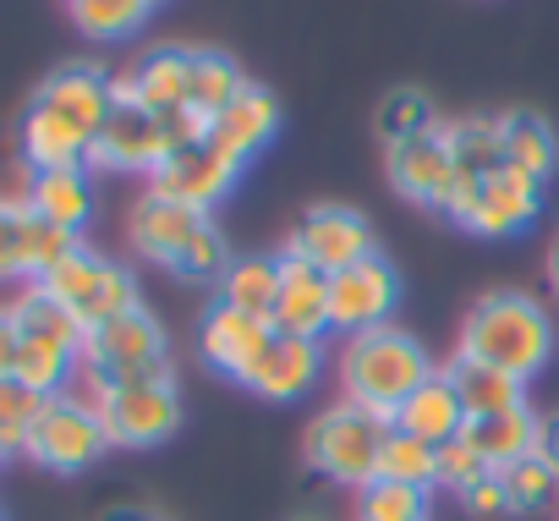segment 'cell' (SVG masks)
<instances>
[{
    "instance_id": "obj_33",
    "label": "cell",
    "mask_w": 559,
    "mask_h": 521,
    "mask_svg": "<svg viewBox=\"0 0 559 521\" xmlns=\"http://www.w3.org/2000/svg\"><path fill=\"white\" fill-rule=\"evenodd\" d=\"M50 395L17 384V379H0V455H12V450H28V434L39 423Z\"/></svg>"
},
{
    "instance_id": "obj_4",
    "label": "cell",
    "mask_w": 559,
    "mask_h": 521,
    "mask_svg": "<svg viewBox=\"0 0 559 521\" xmlns=\"http://www.w3.org/2000/svg\"><path fill=\"white\" fill-rule=\"evenodd\" d=\"M83 363H88L94 390H105V384H159V379H170L165 330H159V319L143 313V308H132V313H121V319L88 330Z\"/></svg>"
},
{
    "instance_id": "obj_24",
    "label": "cell",
    "mask_w": 559,
    "mask_h": 521,
    "mask_svg": "<svg viewBox=\"0 0 559 521\" xmlns=\"http://www.w3.org/2000/svg\"><path fill=\"white\" fill-rule=\"evenodd\" d=\"M537 434H543V423H537L526 406L499 412V417H472V423H466V439L477 445V455H483L493 472H504V466L537 455Z\"/></svg>"
},
{
    "instance_id": "obj_20",
    "label": "cell",
    "mask_w": 559,
    "mask_h": 521,
    "mask_svg": "<svg viewBox=\"0 0 559 521\" xmlns=\"http://www.w3.org/2000/svg\"><path fill=\"white\" fill-rule=\"evenodd\" d=\"M395 428L412 434V439H428V445L439 450V445H450L455 434H466V406H461L455 384H450L444 374H433V379H423V384L401 401Z\"/></svg>"
},
{
    "instance_id": "obj_38",
    "label": "cell",
    "mask_w": 559,
    "mask_h": 521,
    "mask_svg": "<svg viewBox=\"0 0 559 521\" xmlns=\"http://www.w3.org/2000/svg\"><path fill=\"white\" fill-rule=\"evenodd\" d=\"M23 241H28V203H0V281L28 275Z\"/></svg>"
},
{
    "instance_id": "obj_42",
    "label": "cell",
    "mask_w": 559,
    "mask_h": 521,
    "mask_svg": "<svg viewBox=\"0 0 559 521\" xmlns=\"http://www.w3.org/2000/svg\"><path fill=\"white\" fill-rule=\"evenodd\" d=\"M99 521H154L148 510H132V505H116V510H105Z\"/></svg>"
},
{
    "instance_id": "obj_28",
    "label": "cell",
    "mask_w": 559,
    "mask_h": 521,
    "mask_svg": "<svg viewBox=\"0 0 559 521\" xmlns=\"http://www.w3.org/2000/svg\"><path fill=\"white\" fill-rule=\"evenodd\" d=\"M499 127H504V159L515 170H526L532 181H548L554 165H559L554 127L543 116H532V110H510V116H499Z\"/></svg>"
},
{
    "instance_id": "obj_43",
    "label": "cell",
    "mask_w": 559,
    "mask_h": 521,
    "mask_svg": "<svg viewBox=\"0 0 559 521\" xmlns=\"http://www.w3.org/2000/svg\"><path fill=\"white\" fill-rule=\"evenodd\" d=\"M548 286L559 292V236H554V247H548Z\"/></svg>"
},
{
    "instance_id": "obj_13",
    "label": "cell",
    "mask_w": 559,
    "mask_h": 521,
    "mask_svg": "<svg viewBox=\"0 0 559 521\" xmlns=\"http://www.w3.org/2000/svg\"><path fill=\"white\" fill-rule=\"evenodd\" d=\"M292 252L308 258V264H319L324 275H341V270L362 264V258H373V225H368L357 209L324 203V209H313V214L297 225Z\"/></svg>"
},
{
    "instance_id": "obj_6",
    "label": "cell",
    "mask_w": 559,
    "mask_h": 521,
    "mask_svg": "<svg viewBox=\"0 0 559 521\" xmlns=\"http://www.w3.org/2000/svg\"><path fill=\"white\" fill-rule=\"evenodd\" d=\"M39 292H50L61 308H72V313L83 319V330H99V324H110V319L143 308V303H138V281H132L121 264H110V258L88 252V247H78L67 264H56V270L39 281Z\"/></svg>"
},
{
    "instance_id": "obj_41",
    "label": "cell",
    "mask_w": 559,
    "mask_h": 521,
    "mask_svg": "<svg viewBox=\"0 0 559 521\" xmlns=\"http://www.w3.org/2000/svg\"><path fill=\"white\" fill-rule=\"evenodd\" d=\"M537 455H548V461L559 466V412L543 423V434H537Z\"/></svg>"
},
{
    "instance_id": "obj_12",
    "label": "cell",
    "mask_w": 559,
    "mask_h": 521,
    "mask_svg": "<svg viewBox=\"0 0 559 521\" xmlns=\"http://www.w3.org/2000/svg\"><path fill=\"white\" fill-rule=\"evenodd\" d=\"M401 297V281L390 270V258H362V264L330 275V330H346V335H368L390 319Z\"/></svg>"
},
{
    "instance_id": "obj_19",
    "label": "cell",
    "mask_w": 559,
    "mask_h": 521,
    "mask_svg": "<svg viewBox=\"0 0 559 521\" xmlns=\"http://www.w3.org/2000/svg\"><path fill=\"white\" fill-rule=\"evenodd\" d=\"M198 225H203L198 209L148 192V198H138V209H132V247H138L143 258H154V264H176L181 247L198 236Z\"/></svg>"
},
{
    "instance_id": "obj_32",
    "label": "cell",
    "mask_w": 559,
    "mask_h": 521,
    "mask_svg": "<svg viewBox=\"0 0 559 521\" xmlns=\"http://www.w3.org/2000/svg\"><path fill=\"white\" fill-rule=\"evenodd\" d=\"M154 12V0H72V23L88 39H121Z\"/></svg>"
},
{
    "instance_id": "obj_40",
    "label": "cell",
    "mask_w": 559,
    "mask_h": 521,
    "mask_svg": "<svg viewBox=\"0 0 559 521\" xmlns=\"http://www.w3.org/2000/svg\"><path fill=\"white\" fill-rule=\"evenodd\" d=\"M17 352H23V335H17L12 313H0V379H12V368H17Z\"/></svg>"
},
{
    "instance_id": "obj_10",
    "label": "cell",
    "mask_w": 559,
    "mask_h": 521,
    "mask_svg": "<svg viewBox=\"0 0 559 521\" xmlns=\"http://www.w3.org/2000/svg\"><path fill=\"white\" fill-rule=\"evenodd\" d=\"M241 165H247V159H236V154L209 132V138H198V143H187V149H170V159L154 170V192L203 214L209 203H219V198L236 187Z\"/></svg>"
},
{
    "instance_id": "obj_27",
    "label": "cell",
    "mask_w": 559,
    "mask_h": 521,
    "mask_svg": "<svg viewBox=\"0 0 559 521\" xmlns=\"http://www.w3.org/2000/svg\"><path fill=\"white\" fill-rule=\"evenodd\" d=\"M241 88H247V78H241V67H236L225 50H192V67H187V110H198L203 121H214Z\"/></svg>"
},
{
    "instance_id": "obj_15",
    "label": "cell",
    "mask_w": 559,
    "mask_h": 521,
    "mask_svg": "<svg viewBox=\"0 0 559 521\" xmlns=\"http://www.w3.org/2000/svg\"><path fill=\"white\" fill-rule=\"evenodd\" d=\"M187 67H192V50L159 45V50L138 56L121 78H110V88H116V99H127V105H143V110H154V116H170V110L187 105Z\"/></svg>"
},
{
    "instance_id": "obj_16",
    "label": "cell",
    "mask_w": 559,
    "mask_h": 521,
    "mask_svg": "<svg viewBox=\"0 0 559 521\" xmlns=\"http://www.w3.org/2000/svg\"><path fill=\"white\" fill-rule=\"evenodd\" d=\"M274 346V324L269 319H252V313H241V308H230V303H214L209 308V319H203V357L214 363V368H225L230 379H252V368H258V357Z\"/></svg>"
},
{
    "instance_id": "obj_5",
    "label": "cell",
    "mask_w": 559,
    "mask_h": 521,
    "mask_svg": "<svg viewBox=\"0 0 559 521\" xmlns=\"http://www.w3.org/2000/svg\"><path fill=\"white\" fill-rule=\"evenodd\" d=\"M390 434H395L390 417H379V412L346 401V406L324 412V417L308 428V461H313L324 477L346 483V488H368V483H379V455H384V439H390Z\"/></svg>"
},
{
    "instance_id": "obj_29",
    "label": "cell",
    "mask_w": 559,
    "mask_h": 521,
    "mask_svg": "<svg viewBox=\"0 0 559 521\" xmlns=\"http://www.w3.org/2000/svg\"><path fill=\"white\" fill-rule=\"evenodd\" d=\"M274 297H280V258H236L219 281V303L252 313V319H274Z\"/></svg>"
},
{
    "instance_id": "obj_22",
    "label": "cell",
    "mask_w": 559,
    "mask_h": 521,
    "mask_svg": "<svg viewBox=\"0 0 559 521\" xmlns=\"http://www.w3.org/2000/svg\"><path fill=\"white\" fill-rule=\"evenodd\" d=\"M444 379L455 384V395H461V406H466V423H472V417H499V412L526 406V384L510 379V374H499V368H488V363L455 357V363L444 368Z\"/></svg>"
},
{
    "instance_id": "obj_11",
    "label": "cell",
    "mask_w": 559,
    "mask_h": 521,
    "mask_svg": "<svg viewBox=\"0 0 559 521\" xmlns=\"http://www.w3.org/2000/svg\"><path fill=\"white\" fill-rule=\"evenodd\" d=\"M170 159V132H165V116L143 110V105H127L116 99L99 138H94V154L88 165H105V170H159Z\"/></svg>"
},
{
    "instance_id": "obj_35",
    "label": "cell",
    "mask_w": 559,
    "mask_h": 521,
    "mask_svg": "<svg viewBox=\"0 0 559 521\" xmlns=\"http://www.w3.org/2000/svg\"><path fill=\"white\" fill-rule=\"evenodd\" d=\"M362 521H428V488L379 477L362 488Z\"/></svg>"
},
{
    "instance_id": "obj_37",
    "label": "cell",
    "mask_w": 559,
    "mask_h": 521,
    "mask_svg": "<svg viewBox=\"0 0 559 521\" xmlns=\"http://www.w3.org/2000/svg\"><path fill=\"white\" fill-rule=\"evenodd\" d=\"M488 472H493V466L477 455V445H472L466 434H455L450 445H439V450H433V483H444V488H455V494H461V488H472V483H477V477H488Z\"/></svg>"
},
{
    "instance_id": "obj_18",
    "label": "cell",
    "mask_w": 559,
    "mask_h": 521,
    "mask_svg": "<svg viewBox=\"0 0 559 521\" xmlns=\"http://www.w3.org/2000/svg\"><path fill=\"white\" fill-rule=\"evenodd\" d=\"M319 368H324V352H319V341H302V335H280V330H274V346L258 357V368H252L247 390H258L263 401H302V395L313 390Z\"/></svg>"
},
{
    "instance_id": "obj_7",
    "label": "cell",
    "mask_w": 559,
    "mask_h": 521,
    "mask_svg": "<svg viewBox=\"0 0 559 521\" xmlns=\"http://www.w3.org/2000/svg\"><path fill=\"white\" fill-rule=\"evenodd\" d=\"M543 209V181H532L526 170L504 165L483 181H455V198H450V220L477 230V236H515L521 225H532Z\"/></svg>"
},
{
    "instance_id": "obj_17",
    "label": "cell",
    "mask_w": 559,
    "mask_h": 521,
    "mask_svg": "<svg viewBox=\"0 0 559 521\" xmlns=\"http://www.w3.org/2000/svg\"><path fill=\"white\" fill-rule=\"evenodd\" d=\"M390 187H395L401 198H412V203L450 209V198H455V159H450L444 132L390 149Z\"/></svg>"
},
{
    "instance_id": "obj_23",
    "label": "cell",
    "mask_w": 559,
    "mask_h": 521,
    "mask_svg": "<svg viewBox=\"0 0 559 521\" xmlns=\"http://www.w3.org/2000/svg\"><path fill=\"white\" fill-rule=\"evenodd\" d=\"M12 324H17L23 341H39V346H56V352H67V357H83V341H88L83 319H78L72 308H61L50 292H39V286L17 297Z\"/></svg>"
},
{
    "instance_id": "obj_1",
    "label": "cell",
    "mask_w": 559,
    "mask_h": 521,
    "mask_svg": "<svg viewBox=\"0 0 559 521\" xmlns=\"http://www.w3.org/2000/svg\"><path fill=\"white\" fill-rule=\"evenodd\" d=\"M110 105H116V88L99 67L78 61V67L50 72L39 83V94L28 99V116H23V154L34 159V170L88 165Z\"/></svg>"
},
{
    "instance_id": "obj_25",
    "label": "cell",
    "mask_w": 559,
    "mask_h": 521,
    "mask_svg": "<svg viewBox=\"0 0 559 521\" xmlns=\"http://www.w3.org/2000/svg\"><path fill=\"white\" fill-rule=\"evenodd\" d=\"M444 143H450V159H455V181H483L493 170H504V127L499 116H466V121H450L444 127Z\"/></svg>"
},
{
    "instance_id": "obj_3",
    "label": "cell",
    "mask_w": 559,
    "mask_h": 521,
    "mask_svg": "<svg viewBox=\"0 0 559 521\" xmlns=\"http://www.w3.org/2000/svg\"><path fill=\"white\" fill-rule=\"evenodd\" d=\"M341 379H346V401L352 406H368V412H379V417L395 423L401 401L423 379H433V363H428V352L412 335L379 324L368 335H352V346L341 357Z\"/></svg>"
},
{
    "instance_id": "obj_14",
    "label": "cell",
    "mask_w": 559,
    "mask_h": 521,
    "mask_svg": "<svg viewBox=\"0 0 559 521\" xmlns=\"http://www.w3.org/2000/svg\"><path fill=\"white\" fill-rule=\"evenodd\" d=\"M280 335H302L319 341L330 330V275L297 252H280V297H274V319Z\"/></svg>"
},
{
    "instance_id": "obj_31",
    "label": "cell",
    "mask_w": 559,
    "mask_h": 521,
    "mask_svg": "<svg viewBox=\"0 0 559 521\" xmlns=\"http://www.w3.org/2000/svg\"><path fill=\"white\" fill-rule=\"evenodd\" d=\"M504 477V494H510V510H548L559 499V466L548 455H526L515 466L499 472Z\"/></svg>"
},
{
    "instance_id": "obj_21",
    "label": "cell",
    "mask_w": 559,
    "mask_h": 521,
    "mask_svg": "<svg viewBox=\"0 0 559 521\" xmlns=\"http://www.w3.org/2000/svg\"><path fill=\"white\" fill-rule=\"evenodd\" d=\"M209 132L236 154V159H252L274 132H280V105H274V94L269 88H258V83H247L214 121H209Z\"/></svg>"
},
{
    "instance_id": "obj_34",
    "label": "cell",
    "mask_w": 559,
    "mask_h": 521,
    "mask_svg": "<svg viewBox=\"0 0 559 521\" xmlns=\"http://www.w3.org/2000/svg\"><path fill=\"white\" fill-rule=\"evenodd\" d=\"M379 477L384 483H412V488H428L433 483V445L428 439H412V434H390L384 439V455H379Z\"/></svg>"
},
{
    "instance_id": "obj_30",
    "label": "cell",
    "mask_w": 559,
    "mask_h": 521,
    "mask_svg": "<svg viewBox=\"0 0 559 521\" xmlns=\"http://www.w3.org/2000/svg\"><path fill=\"white\" fill-rule=\"evenodd\" d=\"M373 127H379L384 149H401V143H417V138L444 132V127H439V116H433V99H428L423 88H390V94L379 99Z\"/></svg>"
},
{
    "instance_id": "obj_9",
    "label": "cell",
    "mask_w": 559,
    "mask_h": 521,
    "mask_svg": "<svg viewBox=\"0 0 559 521\" xmlns=\"http://www.w3.org/2000/svg\"><path fill=\"white\" fill-rule=\"evenodd\" d=\"M105 445L110 439H105L99 412L72 401V395H50L39 423H34V434H28V455L39 466H50V472H83V466H94L105 455Z\"/></svg>"
},
{
    "instance_id": "obj_36",
    "label": "cell",
    "mask_w": 559,
    "mask_h": 521,
    "mask_svg": "<svg viewBox=\"0 0 559 521\" xmlns=\"http://www.w3.org/2000/svg\"><path fill=\"white\" fill-rule=\"evenodd\" d=\"M230 264H236L230 247H225V241H219V230L203 220V225H198V236L181 247V258H176L170 270H176L181 281H225V270H230Z\"/></svg>"
},
{
    "instance_id": "obj_26",
    "label": "cell",
    "mask_w": 559,
    "mask_h": 521,
    "mask_svg": "<svg viewBox=\"0 0 559 521\" xmlns=\"http://www.w3.org/2000/svg\"><path fill=\"white\" fill-rule=\"evenodd\" d=\"M28 209H34V214H45V220H50V225H61V230H83V225H88V214H94V192H88L83 165H72V170H34Z\"/></svg>"
},
{
    "instance_id": "obj_39",
    "label": "cell",
    "mask_w": 559,
    "mask_h": 521,
    "mask_svg": "<svg viewBox=\"0 0 559 521\" xmlns=\"http://www.w3.org/2000/svg\"><path fill=\"white\" fill-rule=\"evenodd\" d=\"M461 505H466L472 516H510V494H504V477H499V472L477 477L472 488H461Z\"/></svg>"
},
{
    "instance_id": "obj_44",
    "label": "cell",
    "mask_w": 559,
    "mask_h": 521,
    "mask_svg": "<svg viewBox=\"0 0 559 521\" xmlns=\"http://www.w3.org/2000/svg\"><path fill=\"white\" fill-rule=\"evenodd\" d=\"M292 521H324V516H292Z\"/></svg>"
},
{
    "instance_id": "obj_8",
    "label": "cell",
    "mask_w": 559,
    "mask_h": 521,
    "mask_svg": "<svg viewBox=\"0 0 559 521\" xmlns=\"http://www.w3.org/2000/svg\"><path fill=\"white\" fill-rule=\"evenodd\" d=\"M88 406L99 412L105 439L127 445V450H148V445L170 439L176 423H181V395H176L170 379H159V384H105V390H94Z\"/></svg>"
},
{
    "instance_id": "obj_2",
    "label": "cell",
    "mask_w": 559,
    "mask_h": 521,
    "mask_svg": "<svg viewBox=\"0 0 559 521\" xmlns=\"http://www.w3.org/2000/svg\"><path fill=\"white\" fill-rule=\"evenodd\" d=\"M461 357L488 363V368H499V374L526 384L554 357V324H548V313L532 297L493 292V297H483L472 308V319L461 330Z\"/></svg>"
}]
</instances>
